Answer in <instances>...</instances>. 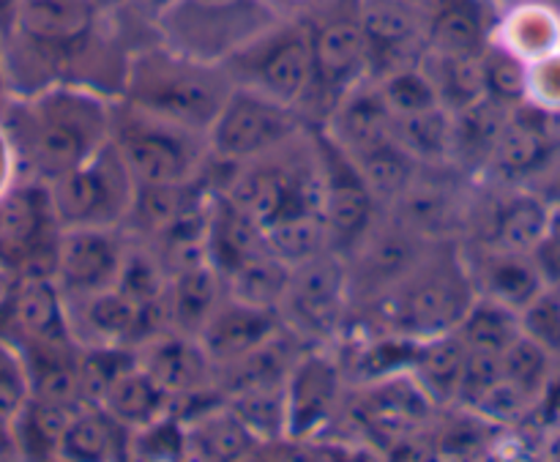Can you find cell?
Here are the masks:
<instances>
[{"label":"cell","mask_w":560,"mask_h":462,"mask_svg":"<svg viewBox=\"0 0 560 462\" xmlns=\"http://www.w3.org/2000/svg\"><path fill=\"white\" fill-rule=\"evenodd\" d=\"M113 102L74 82H55L31 96H11L0 107V124L14 142L22 181L49 184L107 146Z\"/></svg>","instance_id":"6da1fadb"},{"label":"cell","mask_w":560,"mask_h":462,"mask_svg":"<svg viewBox=\"0 0 560 462\" xmlns=\"http://www.w3.org/2000/svg\"><path fill=\"white\" fill-rule=\"evenodd\" d=\"M476 296L463 244L438 241L397 288L353 307L348 328H370L408 339L438 337L463 323Z\"/></svg>","instance_id":"7a4b0ae2"},{"label":"cell","mask_w":560,"mask_h":462,"mask_svg":"<svg viewBox=\"0 0 560 462\" xmlns=\"http://www.w3.org/2000/svg\"><path fill=\"white\" fill-rule=\"evenodd\" d=\"M233 91V80L219 63L180 55L159 38L129 53L120 96L131 107L208 135L219 109Z\"/></svg>","instance_id":"3957f363"},{"label":"cell","mask_w":560,"mask_h":462,"mask_svg":"<svg viewBox=\"0 0 560 462\" xmlns=\"http://www.w3.org/2000/svg\"><path fill=\"white\" fill-rule=\"evenodd\" d=\"M109 142L137 184H189L211 164L208 135L131 107L124 99L113 102Z\"/></svg>","instance_id":"277c9868"},{"label":"cell","mask_w":560,"mask_h":462,"mask_svg":"<svg viewBox=\"0 0 560 462\" xmlns=\"http://www.w3.org/2000/svg\"><path fill=\"white\" fill-rule=\"evenodd\" d=\"M277 22L266 0H173L153 33L175 53L222 66Z\"/></svg>","instance_id":"5b68a950"},{"label":"cell","mask_w":560,"mask_h":462,"mask_svg":"<svg viewBox=\"0 0 560 462\" xmlns=\"http://www.w3.org/2000/svg\"><path fill=\"white\" fill-rule=\"evenodd\" d=\"M310 33L315 80L301 104V115L320 129L350 91L370 82V44L361 25V0H337L310 20Z\"/></svg>","instance_id":"8992f818"},{"label":"cell","mask_w":560,"mask_h":462,"mask_svg":"<svg viewBox=\"0 0 560 462\" xmlns=\"http://www.w3.org/2000/svg\"><path fill=\"white\" fill-rule=\"evenodd\" d=\"M224 71L235 88L262 93L273 102L290 104L301 113L315 80L310 22L282 20L224 60Z\"/></svg>","instance_id":"52a82bcc"},{"label":"cell","mask_w":560,"mask_h":462,"mask_svg":"<svg viewBox=\"0 0 560 462\" xmlns=\"http://www.w3.org/2000/svg\"><path fill=\"white\" fill-rule=\"evenodd\" d=\"M277 312L284 328L304 345H339L353 312L345 257L328 250L290 268L288 288Z\"/></svg>","instance_id":"ba28073f"},{"label":"cell","mask_w":560,"mask_h":462,"mask_svg":"<svg viewBox=\"0 0 560 462\" xmlns=\"http://www.w3.org/2000/svg\"><path fill=\"white\" fill-rule=\"evenodd\" d=\"M310 129L315 126L306 124L304 115L290 104L273 102L262 93L233 85L228 102L208 129L211 164L233 168V164L268 157L299 140Z\"/></svg>","instance_id":"9c48e42d"},{"label":"cell","mask_w":560,"mask_h":462,"mask_svg":"<svg viewBox=\"0 0 560 462\" xmlns=\"http://www.w3.org/2000/svg\"><path fill=\"white\" fill-rule=\"evenodd\" d=\"M44 186L60 230L124 228L137 192V181L131 178L113 142L98 148L80 168Z\"/></svg>","instance_id":"30bf717a"},{"label":"cell","mask_w":560,"mask_h":462,"mask_svg":"<svg viewBox=\"0 0 560 462\" xmlns=\"http://www.w3.org/2000/svg\"><path fill=\"white\" fill-rule=\"evenodd\" d=\"M350 381L337 348L306 345L284 381L288 441L304 443L323 438L348 403Z\"/></svg>","instance_id":"8fae6325"},{"label":"cell","mask_w":560,"mask_h":462,"mask_svg":"<svg viewBox=\"0 0 560 462\" xmlns=\"http://www.w3.org/2000/svg\"><path fill=\"white\" fill-rule=\"evenodd\" d=\"M435 244L438 241L421 239L397 217L381 211L370 233L345 257L353 307L366 304V301L397 288Z\"/></svg>","instance_id":"7c38bea8"},{"label":"cell","mask_w":560,"mask_h":462,"mask_svg":"<svg viewBox=\"0 0 560 462\" xmlns=\"http://www.w3.org/2000/svg\"><path fill=\"white\" fill-rule=\"evenodd\" d=\"M474 192L476 181L454 164L421 168L413 184L386 211L427 241H463Z\"/></svg>","instance_id":"4fadbf2b"},{"label":"cell","mask_w":560,"mask_h":462,"mask_svg":"<svg viewBox=\"0 0 560 462\" xmlns=\"http://www.w3.org/2000/svg\"><path fill=\"white\" fill-rule=\"evenodd\" d=\"M129 252L124 228H63L55 250V282L63 299L98 293L118 285Z\"/></svg>","instance_id":"5bb4252c"},{"label":"cell","mask_w":560,"mask_h":462,"mask_svg":"<svg viewBox=\"0 0 560 462\" xmlns=\"http://www.w3.org/2000/svg\"><path fill=\"white\" fill-rule=\"evenodd\" d=\"M317 142H320L323 181H326L323 219H326L328 241L337 255L348 257L359 246V241L370 233L383 208L366 189L355 164L320 129H317Z\"/></svg>","instance_id":"9a60e30c"},{"label":"cell","mask_w":560,"mask_h":462,"mask_svg":"<svg viewBox=\"0 0 560 462\" xmlns=\"http://www.w3.org/2000/svg\"><path fill=\"white\" fill-rule=\"evenodd\" d=\"M348 414L361 421L370 436L388 438L397 443H410L424 436V427L441 414L435 403L421 392L410 372L381 378V381L355 383Z\"/></svg>","instance_id":"2e32d148"},{"label":"cell","mask_w":560,"mask_h":462,"mask_svg":"<svg viewBox=\"0 0 560 462\" xmlns=\"http://www.w3.org/2000/svg\"><path fill=\"white\" fill-rule=\"evenodd\" d=\"M9 323L16 345H77L69 328L66 299L55 277L42 274H20L9 301H5ZM80 348V345H77Z\"/></svg>","instance_id":"e0dca14e"},{"label":"cell","mask_w":560,"mask_h":462,"mask_svg":"<svg viewBox=\"0 0 560 462\" xmlns=\"http://www.w3.org/2000/svg\"><path fill=\"white\" fill-rule=\"evenodd\" d=\"M282 328L284 323L277 310L246 304V301H238L224 293V299L219 301V307L208 317L197 339H200L202 350L213 361V367L222 370V367L233 365V361L244 359L252 350L266 345Z\"/></svg>","instance_id":"ac0fdd59"},{"label":"cell","mask_w":560,"mask_h":462,"mask_svg":"<svg viewBox=\"0 0 560 462\" xmlns=\"http://www.w3.org/2000/svg\"><path fill=\"white\" fill-rule=\"evenodd\" d=\"M107 16L88 0H22L14 36L69 53L74 69L82 47L96 36Z\"/></svg>","instance_id":"d6986e66"},{"label":"cell","mask_w":560,"mask_h":462,"mask_svg":"<svg viewBox=\"0 0 560 462\" xmlns=\"http://www.w3.org/2000/svg\"><path fill=\"white\" fill-rule=\"evenodd\" d=\"M463 244V241H459ZM476 293L498 301L514 312H523L536 296L547 290L539 268L528 252L492 250V246L463 244Z\"/></svg>","instance_id":"ffe728a7"},{"label":"cell","mask_w":560,"mask_h":462,"mask_svg":"<svg viewBox=\"0 0 560 462\" xmlns=\"http://www.w3.org/2000/svg\"><path fill=\"white\" fill-rule=\"evenodd\" d=\"M498 16L492 0H430L427 47L438 53L481 55L492 42Z\"/></svg>","instance_id":"44dd1931"},{"label":"cell","mask_w":560,"mask_h":462,"mask_svg":"<svg viewBox=\"0 0 560 462\" xmlns=\"http://www.w3.org/2000/svg\"><path fill=\"white\" fill-rule=\"evenodd\" d=\"M186 460H246L262 452V441L235 416L224 400L186 416Z\"/></svg>","instance_id":"7402d4cb"},{"label":"cell","mask_w":560,"mask_h":462,"mask_svg":"<svg viewBox=\"0 0 560 462\" xmlns=\"http://www.w3.org/2000/svg\"><path fill=\"white\" fill-rule=\"evenodd\" d=\"M320 131L342 153L359 157L392 140V113L381 102L375 85L364 82L331 109Z\"/></svg>","instance_id":"603a6c76"},{"label":"cell","mask_w":560,"mask_h":462,"mask_svg":"<svg viewBox=\"0 0 560 462\" xmlns=\"http://www.w3.org/2000/svg\"><path fill=\"white\" fill-rule=\"evenodd\" d=\"M512 107L485 96L470 107L454 113V146L452 162L474 181L485 175L492 151L498 146L503 126H506Z\"/></svg>","instance_id":"cb8c5ba5"},{"label":"cell","mask_w":560,"mask_h":462,"mask_svg":"<svg viewBox=\"0 0 560 462\" xmlns=\"http://www.w3.org/2000/svg\"><path fill=\"white\" fill-rule=\"evenodd\" d=\"M224 293H228L224 279L219 277L211 263H200V266L173 274L167 285V299H164L167 328L197 337L219 307V301L224 299Z\"/></svg>","instance_id":"d4e9b609"},{"label":"cell","mask_w":560,"mask_h":462,"mask_svg":"<svg viewBox=\"0 0 560 462\" xmlns=\"http://www.w3.org/2000/svg\"><path fill=\"white\" fill-rule=\"evenodd\" d=\"M465 359H468V345L463 343L457 328L438 334V337L416 339L410 376L438 408L448 411L454 408V400H457Z\"/></svg>","instance_id":"484cf974"},{"label":"cell","mask_w":560,"mask_h":462,"mask_svg":"<svg viewBox=\"0 0 560 462\" xmlns=\"http://www.w3.org/2000/svg\"><path fill=\"white\" fill-rule=\"evenodd\" d=\"M58 460H131V430L98 405H82L63 432Z\"/></svg>","instance_id":"4316f807"},{"label":"cell","mask_w":560,"mask_h":462,"mask_svg":"<svg viewBox=\"0 0 560 462\" xmlns=\"http://www.w3.org/2000/svg\"><path fill=\"white\" fill-rule=\"evenodd\" d=\"M492 42L530 63L560 49V14L545 0L506 9L495 22Z\"/></svg>","instance_id":"83f0119b"},{"label":"cell","mask_w":560,"mask_h":462,"mask_svg":"<svg viewBox=\"0 0 560 462\" xmlns=\"http://www.w3.org/2000/svg\"><path fill=\"white\" fill-rule=\"evenodd\" d=\"M392 137L419 168L454 164V113L443 104L410 115H392Z\"/></svg>","instance_id":"f1b7e54d"},{"label":"cell","mask_w":560,"mask_h":462,"mask_svg":"<svg viewBox=\"0 0 560 462\" xmlns=\"http://www.w3.org/2000/svg\"><path fill=\"white\" fill-rule=\"evenodd\" d=\"M98 408L113 414L129 430H140V427L173 414V397L153 381V376L140 365V356H137V365L109 386Z\"/></svg>","instance_id":"f546056e"},{"label":"cell","mask_w":560,"mask_h":462,"mask_svg":"<svg viewBox=\"0 0 560 462\" xmlns=\"http://www.w3.org/2000/svg\"><path fill=\"white\" fill-rule=\"evenodd\" d=\"M421 66L435 85L438 102L452 113H459L487 96L481 55L438 53V49L427 47V53L421 55Z\"/></svg>","instance_id":"4dcf8cb0"},{"label":"cell","mask_w":560,"mask_h":462,"mask_svg":"<svg viewBox=\"0 0 560 462\" xmlns=\"http://www.w3.org/2000/svg\"><path fill=\"white\" fill-rule=\"evenodd\" d=\"M262 235H266L268 252L290 268L331 250L326 219L317 211L284 213V217L268 222L262 228Z\"/></svg>","instance_id":"1f68e13d"},{"label":"cell","mask_w":560,"mask_h":462,"mask_svg":"<svg viewBox=\"0 0 560 462\" xmlns=\"http://www.w3.org/2000/svg\"><path fill=\"white\" fill-rule=\"evenodd\" d=\"M348 157V153H345ZM355 164L359 175L364 178L366 189L372 192L377 206L386 211L392 208L399 197L405 195L410 184H413L416 173H419V164L402 151V148L394 142V137L383 146L370 148V151L359 153V157H348Z\"/></svg>","instance_id":"d6a6232c"},{"label":"cell","mask_w":560,"mask_h":462,"mask_svg":"<svg viewBox=\"0 0 560 462\" xmlns=\"http://www.w3.org/2000/svg\"><path fill=\"white\" fill-rule=\"evenodd\" d=\"M463 343L474 350H490V354H506L520 337H523V323L520 312L498 304V301L476 296L468 315L457 326Z\"/></svg>","instance_id":"836d02e7"},{"label":"cell","mask_w":560,"mask_h":462,"mask_svg":"<svg viewBox=\"0 0 560 462\" xmlns=\"http://www.w3.org/2000/svg\"><path fill=\"white\" fill-rule=\"evenodd\" d=\"M288 279L290 266H284L271 252H266V255L244 263L230 277H224V288H228V296L246 301V304L279 310V301H282L284 288H288Z\"/></svg>","instance_id":"e575fe53"},{"label":"cell","mask_w":560,"mask_h":462,"mask_svg":"<svg viewBox=\"0 0 560 462\" xmlns=\"http://www.w3.org/2000/svg\"><path fill=\"white\" fill-rule=\"evenodd\" d=\"M372 85H375L377 96H381V102L386 104V109L392 115H410L441 104L438 102L435 85L427 77L421 60L413 66H402V69L377 77V80H372Z\"/></svg>","instance_id":"d590c367"},{"label":"cell","mask_w":560,"mask_h":462,"mask_svg":"<svg viewBox=\"0 0 560 462\" xmlns=\"http://www.w3.org/2000/svg\"><path fill=\"white\" fill-rule=\"evenodd\" d=\"M481 74H485L487 96L506 107H520L528 99V63L490 42L481 53Z\"/></svg>","instance_id":"8d00e7d4"},{"label":"cell","mask_w":560,"mask_h":462,"mask_svg":"<svg viewBox=\"0 0 560 462\" xmlns=\"http://www.w3.org/2000/svg\"><path fill=\"white\" fill-rule=\"evenodd\" d=\"M501 361L503 378H509L520 392L528 394L534 403H539V400L545 397L547 389H550L552 365H556V359H552L541 345H536L534 339L523 334V337L501 356Z\"/></svg>","instance_id":"74e56055"},{"label":"cell","mask_w":560,"mask_h":462,"mask_svg":"<svg viewBox=\"0 0 560 462\" xmlns=\"http://www.w3.org/2000/svg\"><path fill=\"white\" fill-rule=\"evenodd\" d=\"M131 460H186V432L180 416L167 414L131 430Z\"/></svg>","instance_id":"f35d334b"},{"label":"cell","mask_w":560,"mask_h":462,"mask_svg":"<svg viewBox=\"0 0 560 462\" xmlns=\"http://www.w3.org/2000/svg\"><path fill=\"white\" fill-rule=\"evenodd\" d=\"M31 400V376L22 350L11 339L0 337V421H14Z\"/></svg>","instance_id":"ab89813d"},{"label":"cell","mask_w":560,"mask_h":462,"mask_svg":"<svg viewBox=\"0 0 560 462\" xmlns=\"http://www.w3.org/2000/svg\"><path fill=\"white\" fill-rule=\"evenodd\" d=\"M501 378H503L501 354L468 348V359H465L463 378H459V389H457V400H454V408L474 411L476 405L485 400V394L490 392V389L495 386Z\"/></svg>","instance_id":"60d3db41"},{"label":"cell","mask_w":560,"mask_h":462,"mask_svg":"<svg viewBox=\"0 0 560 462\" xmlns=\"http://www.w3.org/2000/svg\"><path fill=\"white\" fill-rule=\"evenodd\" d=\"M525 337L534 339L536 345L547 350L552 359H560V301L556 290L547 288L545 293L536 296L523 312H520Z\"/></svg>","instance_id":"b9f144b4"},{"label":"cell","mask_w":560,"mask_h":462,"mask_svg":"<svg viewBox=\"0 0 560 462\" xmlns=\"http://www.w3.org/2000/svg\"><path fill=\"white\" fill-rule=\"evenodd\" d=\"M528 104L560 113V49L528 63Z\"/></svg>","instance_id":"7bdbcfd3"},{"label":"cell","mask_w":560,"mask_h":462,"mask_svg":"<svg viewBox=\"0 0 560 462\" xmlns=\"http://www.w3.org/2000/svg\"><path fill=\"white\" fill-rule=\"evenodd\" d=\"M536 268H539L541 279L547 288H558L560 285V239L552 233H545V239L534 246L530 252Z\"/></svg>","instance_id":"ee69618b"},{"label":"cell","mask_w":560,"mask_h":462,"mask_svg":"<svg viewBox=\"0 0 560 462\" xmlns=\"http://www.w3.org/2000/svg\"><path fill=\"white\" fill-rule=\"evenodd\" d=\"M16 184H22L20 157H16L9 131H5L3 124H0V200H3Z\"/></svg>","instance_id":"f6af8a7d"},{"label":"cell","mask_w":560,"mask_h":462,"mask_svg":"<svg viewBox=\"0 0 560 462\" xmlns=\"http://www.w3.org/2000/svg\"><path fill=\"white\" fill-rule=\"evenodd\" d=\"M282 20H299L310 22L326 9H331L337 0H266Z\"/></svg>","instance_id":"bcb514c9"},{"label":"cell","mask_w":560,"mask_h":462,"mask_svg":"<svg viewBox=\"0 0 560 462\" xmlns=\"http://www.w3.org/2000/svg\"><path fill=\"white\" fill-rule=\"evenodd\" d=\"M547 206H560V153L528 184Z\"/></svg>","instance_id":"7dc6e473"},{"label":"cell","mask_w":560,"mask_h":462,"mask_svg":"<svg viewBox=\"0 0 560 462\" xmlns=\"http://www.w3.org/2000/svg\"><path fill=\"white\" fill-rule=\"evenodd\" d=\"M170 3H173V0H124V11H129L131 20H140L148 31H153V25H156L159 16L167 11ZM153 36H156V33H153Z\"/></svg>","instance_id":"c3c4849f"},{"label":"cell","mask_w":560,"mask_h":462,"mask_svg":"<svg viewBox=\"0 0 560 462\" xmlns=\"http://www.w3.org/2000/svg\"><path fill=\"white\" fill-rule=\"evenodd\" d=\"M22 0H0V47L14 36Z\"/></svg>","instance_id":"681fc988"},{"label":"cell","mask_w":560,"mask_h":462,"mask_svg":"<svg viewBox=\"0 0 560 462\" xmlns=\"http://www.w3.org/2000/svg\"><path fill=\"white\" fill-rule=\"evenodd\" d=\"M547 233L560 239V206H550V219H547Z\"/></svg>","instance_id":"f907efd6"},{"label":"cell","mask_w":560,"mask_h":462,"mask_svg":"<svg viewBox=\"0 0 560 462\" xmlns=\"http://www.w3.org/2000/svg\"><path fill=\"white\" fill-rule=\"evenodd\" d=\"M520 3H528V0H492V5L498 9V14H503V11L514 9V5H520Z\"/></svg>","instance_id":"816d5d0a"},{"label":"cell","mask_w":560,"mask_h":462,"mask_svg":"<svg viewBox=\"0 0 560 462\" xmlns=\"http://www.w3.org/2000/svg\"><path fill=\"white\" fill-rule=\"evenodd\" d=\"M545 3H550V5H552V9H556V11H558V14H560V0H545Z\"/></svg>","instance_id":"f5cc1de1"},{"label":"cell","mask_w":560,"mask_h":462,"mask_svg":"<svg viewBox=\"0 0 560 462\" xmlns=\"http://www.w3.org/2000/svg\"><path fill=\"white\" fill-rule=\"evenodd\" d=\"M550 290H556V296H558V301H560V285H558V288H550Z\"/></svg>","instance_id":"db71d44e"},{"label":"cell","mask_w":560,"mask_h":462,"mask_svg":"<svg viewBox=\"0 0 560 462\" xmlns=\"http://www.w3.org/2000/svg\"><path fill=\"white\" fill-rule=\"evenodd\" d=\"M0 82H3V80H0Z\"/></svg>","instance_id":"11a10c76"}]
</instances>
